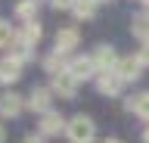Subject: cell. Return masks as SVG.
I'll return each instance as SVG.
<instances>
[{
	"label": "cell",
	"instance_id": "obj_1",
	"mask_svg": "<svg viewBox=\"0 0 149 143\" xmlns=\"http://www.w3.org/2000/svg\"><path fill=\"white\" fill-rule=\"evenodd\" d=\"M65 134H68L72 143H93L96 140V124L87 115H74L72 121H68V128H65Z\"/></svg>",
	"mask_w": 149,
	"mask_h": 143
},
{
	"label": "cell",
	"instance_id": "obj_2",
	"mask_svg": "<svg viewBox=\"0 0 149 143\" xmlns=\"http://www.w3.org/2000/svg\"><path fill=\"white\" fill-rule=\"evenodd\" d=\"M50 90H53L56 96H62V100H72V96L78 93V78H74L72 72H59V75L50 78Z\"/></svg>",
	"mask_w": 149,
	"mask_h": 143
},
{
	"label": "cell",
	"instance_id": "obj_3",
	"mask_svg": "<svg viewBox=\"0 0 149 143\" xmlns=\"http://www.w3.org/2000/svg\"><path fill=\"white\" fill-rule=\"evenodd\" d=\"M28 109L37 112V115L53 112V90H50V87H34L31 96H28Z\"/></svg>",
	"mask_w": 149,
	"mask_h": 143
},
{
	"label": "cell",
	"instance_id": "obj_4",
	"mask_svg": "<svg viewBox=\"0 0 149 143\" xmlns=\"http://www.w3.org/2000/svg\"><path fill=\"white\" fill-rule=\"evenodd\" d=\"M93 62H96V68H100V72H115V68H118V62H121V56L109 47V44H100V47L93 50Z\"/></svg>",
	"mask_w": 149,
	"mask_h": 143
},
{
	"label": "cell",
	"instance_id": "obj_5",
	"mask_svg": "<svg viewBox=\"0 0 149 143\" xmlns=\"http://www.w3.org/2000/svg\"><path fill=\"white\" fill-rule=\"evenodd\" d=\"M93 81H96V90H100L102 96H118L121 87H124V81L118 78V72H100Z\"/></svg>",
	"mask_w": 149,
	"mask_h": 143
},
{
	"label": "cell",
	"instance_id": "obj_6",
	"mask_svg": "<svg viewBox=\"0 0 149 143\" xmlns=\"http://www.w3.org/2000/svg\"><path fill=\"white\" fill-rule=\"evenodd\" d=\"M68 72H72L78 81H84V78H96V75H100V68H96L93 56H74L72 62H68Z\"/></svg>",
	"mask_w": 149,
	"mask_h": 143
},
{
	"label": "cell",
	"instance_id": "obj_7",
	"mask_svg": "<svg viewBox=\"0 0 149 143\" xmlns=\"http://www.w3.org/2000/svg\"><path fill=\"white\" fill-rule=\"evenodd\" d=\"M22 109H25V103H22L19 93H13V90L0 93V118H16Z\"/></svg>",
	"mask_w": 149,
	"mask_h": 143
},
{
	"label": "cell",
	"instance_id": "obj_8",
	"mask_svg": "<svg viewBox=\"0 0 149 143\" xmlns=\"http://www.w3.org/2000/svg\"><path fill=\"white\" fill-rule=\"evenodd\" d=\"M40 137H53V134H59V131H65L68 128V121H65L59 112H47V115H40Z\"/></svg>",
	"mask_w": 149,
	"mask_h": 143
},
{
	"label": "cell",
	"instance_id": "obj_9",
	"mask_svg": "<svg viewBox=\"0 0 149 143\" xmlns=\"http://www.w3.org/2000/svg\"><path fill=\"white\" fill-rule=\"evenodd\" d=\"M115 72H118V78L127 84V81H137V78H140L143 62H140L137 56H121V62H118V68H115Z\"/></svg>",
	"mask_w": 149,
	"mask_h": 143
},
{
	"label": "cell",
	"instance_id": "obj_10",
	"mask_svg": "<svg viewBox=\"0 0 149 143\" xmlns=\"http://www.w3.org/2000/svg\"><path fill=\"white\" fill-rule=\"evenodd\" d=\"M22 78V62L13 56H3L0 59V84H16Z\"/></svg>",
	"mask_w": 149,
	"mask_h": 143
},
{
	"label": "cell",
	"instance_id": "obj_11",
	"mask_svg": "<svg viewBox=\"0 0 149 143\" xmlns=\"http://www.w3.org/2000/svg\"><path fill=\"white\" fill-rule=\"evenodd\" d=\"M40 38H44V28H40V25H37V19H34V22H25V25H22V31H19V40H16V44H22V47H31V50H34L37 44H40Z\"/></svg>",
	"mask_w": 149,
	"mask_h": 143
},
{
	"label": "cell",
	"instance_id": "obj_12",
	"mask_svg": "<svg viewBox=\"0 0 149 143\" xmlns=\"http://www.w3.org/2000/svg\"><path fill=\"white\" fill-rule=\"evenodd\" d=\"M78 40H81V34H78V28H59L56 31V53H72L74 47H78Z\"/></svg>",
	"mask_w": 149,
	"mask_h": 143
},
{
	"label": "cell",
	"instance_id": "obj_13",
	"mask_svg": "<svg viewBox=\"0 0 149 143\" xmlns=\"http://www.w3.org/2000/svg\"><path fill=\"white\" fill-rule=\"evenodd\" d=\"M127 112H134L137 118L149 121V90H143V93H137V96H130V100H127Z\"/></svg>",
	"mask_w": 149,
	"mask_h": 143
},
{
	"label": "cell",
	"instance_id": "obj_14",
	"mask_svg": "<svg viewBox=\"0 0 149 143\" xmlns=\"http://www.w3.org/2000/svg\"><path fill=\"white\" fill-rule=\"evenodd\" d=\"M68 62H72V59H65V53H50V56L44 59V68L47 72H50V78L53 75H59V72H68Z\"/></svg>",
	"mask_w": 149,
	"mask_h": 143
},
{
	"label": "cell",
	"instance_id": "obj_15",
	"mask_svg": "<svg viewBox=\"0 0 149 143\" xmlns=\"http://www.w3.org/2000/svg\"><path fill=\"white\" fill-rule=\"evenodd\" d=\"M130 31H134V38H140L146 44L149 40V13H137V16L130 19Z\"/></svg>",
	"mask_w": 149,
	"mask_h": 143
},
{
	"label": "cell",
	"instance_id": "obj_16",
	"mask_svg": "<svg viewBox=\"0 0 149 143\" xmlns=\"http://www.w3.org/2000/svg\"><path fill=\"white\" fill-rule=\"evenodd\" d=\"M37 3H40V0H19V3H16V16H19L22 22H34Z\"/></svg>",
	"mask_w": 149,
	"mask_h": 143
},
{
	"label": "cell",
	"instance_id": "obj_17",
	"mask_svg": "<svg viewBox=\"0 0 149 143\" xmlns=\"http://www.w3.org/2000/svg\"><path fill=\"white\" fill-rule=\"evenodd\" d=\"M96 6H100V3H96V0H78V3H74V19H93V16H96Z\"/></svg>",
	"mask_w": 149,
	"mask_h": 143
},
{
	"label": "cell",
	"instance_id": "obj_18",
	"mask_svg": "<svg viewBox=\"0 0 149 143\" xmlns=\"http://www.w3.org/2000/svg\"><path fill=\"white\" fill-rule=\"evenodd\" d=\"M16 40H19V31L6 19H0V47H16Z\"/></svg>",
	"mask_w": 149,
	"mask_h": 143
},
{
	"label": "cell",
	"instance_id": "obj_19",
	"mask_svg": "<svg viewBox=\"0 0 149 143\" xmlns=\"http://www.w3.org/2000/svg\"><path fill=\"white\" fill-rule=\"evenodd\" d=\"M9 56H13V59H19V62L25 66L28 59H31V47H22V44H16V47H13V53H9Z\"/></svg>",
	"mask_w": 149,
	"mask_h": 143
},
{
	"label": "cell",
	"instance_id": "obj_20",
	"mask_svg": "<svg viewBox=\"0 0 149 143\" xmlns=\"http://www.w3.org/2000/svg\"><path fill=\"white\" fill-rule=\"evenodd\" d=\"M74 3H78V0H50L53 10H74Z\"/></svg>",
	"mask_w": 149,
	"mask_h": 143
},
{
	"label": "cell",
	"instance_id": "obj_21",
	"mask_svg": "<svg viewBox=\"0 0 149 143\" xmlns=\"http://www.w3.org/2000/svg\"><path fill=\"white\" fill-rule=\"evenodd\" d=\"M137 59H140V62H143V68L149 66V40H146V44H143V47L137 50Z\"/></svg>",
	"mask_w": 149,
	"mask_h": 143
},
{
	"label": "cell",
	"instance_id": "obj_22",
	"mask_svg": "<svg viewBox=\"0 0 149 143\" xmlns=\"http://www.w3.org/2000/svg\"><path fill=\"white\" fill-rule=\"evenodd\" d=\"M22 143H44V137H40V134H28Z\"/></svg>",
	"mask_w": 149,
	"mask_h": 143
},
{
	"label": "cell",
	"instance_id": "obj_23",
	"mask_svg": "<svg viewBox=\"0 0 149 143\" xmlns=\"http://www.w3.org/2000/svg\"><path fill=\"white\" fill-rule=\"evenodd\" d=\"M6 140V128H3V124H0V143Z\"/></svg>",
	"mask_w": 149,
	"mask_h": 143
},
{
	"label": "cell",
	"instance_id": "obj_24",
	"mask_svg": "<svg viewBox=\"0 0 149 143\" xmlns=\"http://www.w3.org/2000/svg\"><path fill=\"white\" fill-rule=\"evenodd\" d=\"M143 140H146V143H149V124H146V131H143Z\"/></svg>",
	"mask_w": 149,
	"mask_h": 143
},
{
	"label": "cell",
	"instance_id": "obj_25",
	"mask_svg": "<svg viewBox=\"0 0 149 143\" xmlns=\"http://www.w3.org/2000/svg\"><path fill=\"white\" fill-rule=\"evenodd\" d=\"M106 143H121V140H106Z\"/></svg>",
	"mask_w": 149,
	"mask_h": 143
},
{
	"label": "cell",
	"instance_id": "obj_26",
	"mask_svg": "<svg viewBox=\"0 0 149 143\" xmlns=\"http://www.w3.org/2000/svg\"><path fill=\"white\" fill-rule=\"evenodd\" d=\"M96 3H109V0H96Z\"/></svg>",
	"mask_w": 149,
	"mask_h": 143
},
{
	"label": "cell",
	"instance_id": "obj_27",
	"mask_svg": "<svg viewBox=\"0 0 149 143\" xmlns=\"http://www.w3.org/2000/svg\"><path fill=\"white\" fill-rule=\"evenodd\" d=\"M143 3H146V6H149V0H143Z\"/></svg>",
	"mask_w": 149,
	"mask_h": 143
}]
</instances>
